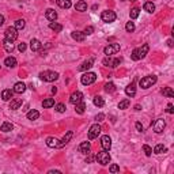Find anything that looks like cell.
<instances>
[{"instance_id": "cell-47", "label": "cell", "mask_w": 174, "mask_h": 174, "mask_svg": "<svg viewBox=\"0 0 174 174\" xmlns=\"http://www.w3.org/2000/svg\"><path fill=\"white\" fill-rule=\"evenodd\" d=\"M95 120H97L98 122L103 121V120H105V114H103V113H99V114H97V116H95Z\"/></svg>"}, {"instance_id": "cell-29", "label": "cell", "mask_w": 174, "mask_h": 174, "mask_svg": "<svg viewBox=\"0 0 174 174\" xmlns=\"http://www.w3.org/2000/svg\"><path fill=\"white\" fill-rule=\"evenodd\" d=\"M143 8H144V11L152 14L155 11V4L152 2H146V3H144V5H143Z\"/></svg>"}, {"instance_id": "cell-32", "label": "cell", "mask_w": 174, "mask_h": 174, "mask_svg": "<svg viewBox=\"0 0 174 174\" xmlns=\"http://www.w3.org/2000/svg\"><path fill=\"white\" fill-rule=\"evenodd\" d=\"M49 27H50L54 33H60L63 30V26L60 23H57V22H50V23H49Z\"/></svg>"}, {"instance_id": "cell-14", "label": "cell", "mask_w": 174, "mask_h": 174, "mask_svg": "<svg viewBox=\"0 0 174 174\" xmlns=\"http://www.w3.org/2000/svg\"><path fill=\"white\" fill-rule=\"evenodd\" d=\"M125 94L128 95V97H135L136 95V84H135V82H132L130 84H128L127 87H125Z\"/></svg>"}, {"instance_id": "cell-38", "label": "cell", "mask_w": 174, "mask_h": 174, "mask_svg": "<svg viewBox=\"0 0 174 174\" xmlns=\"http://www.w3.org/2000/svg\"><path fill=\"white\" fill-rule=\"evenodd\" d=\"M129 103H130V101L128 99V98H125V99H122V101H120V103H118V109H121V110H125V109L129 106Z\"/></svg>"}, {"instance_id": "cell-39", "label": "cell", "mask_w": 174, "mask_h": 174, "mask_svg": "<svg viewBox=\"0 0 174 174\" xmlns=\"http://www.w3.org/2000/svg\"><path fill=\"white\" fill-rule=\"evenodd\" d=\"M24 26H26V22H24V19H18V21L15 22V29L16 30H22V29H24Z\"/></svg>"}, {"instance_id": "cell-54", "label": "cell", "mask_w": 174, "mask_h": 174, "mask_svg": "<svg viewBox=\"0 0 174 174\" xmlns=\"http://www.w3.org/2000/svg\"><path fill=\"white\" fill-rule=\"evenodd\" d=\"M167 45L170 46V48H173V40H169L167 41Z\"/></svg>"}, {"instance_id": "cell-22", "label": "cell", "mask_w": 174, "mask_h": 174, "mask_svg": "<svg viewBox=\"0 0 174 174\" xmlns=\"http://www.w3.org/2000/svg\"><path fill=\"white\" fill-rule=\"evenodd\" d=\"M12 95H14V90H10V89L3 90L2 91V99L7 102V101H10L11 98H12Z\"/></svg>"}, {"instance_id": "cell-56", "label": "cell", "mask_w": 174, "mask_h": 174, "mask_svg": "<svg viewBox=\"0 0 174 174\" xmlns=\"http://www.w3.org/2000/svg\"><path fill=\"white\" fill-rule=\"evenodd\" d=\"M121 2H127V0H121Z\"/></svg>"}, {"instance_id": "cell-49", "label": "cell", "mask_w": 174, "mask_h": 174, "mask_svg": "<svg viewBox=\"0 0 174 174\" xmlns=\"http://www.w3.org/2000/svg\"><path fill=\"white\" fill-rule=\"evenodd\" d=\"M166 111H167L169 114H173V113H174V106L171 105V103H169V105H167V109H166Z\"/></svg>"}, {"instance_id": "cell-40", "label": "cell", "mask_w": 174, "mask_h": 174, "mask_svg": "<svg viewBox=\"0 0 174 174\" xmlns=\"http://www.w3.org/2000/svg\"><path fill=\"white\" fill-rule=\"evenodd\" d=\"M105 91L106 92H114V91H116V84L111 83V82L106 83L105 84Z\"/></svg>"}, {"instance_id": "cell-24", "label": "cell", "mask_w": 174, "mask_h": 174, "mask_svg": "<svg viewBox=\"0 0 174 174\" xmlns=\"http://www.w3.org/2000/svg\"><path fill=\"white\" fill-rule=\"evenodd\" d=\"M21 106H22V99H21V98L11 99V102H10V109H11V110H16V109H19Z\"/></svg>"}, {"instance_id": "cell-25", "label": "cell", "mask_w": 174, "mask_h": 174, "mask_svg": "<svg viewBox=\"0 0 174 174\" xmlns=\"http://www.w3.org/2000/svg\"><path fill=\"white\" fill-rule=\"evenodd\" d=\"M3 48L5 49V52L11 53V52L14 50V44H12V41H10V40H7V38H4V41H3Z\"/></svg>"}, {"instance_id": "cell-30", "label": "cell", "mask_w": 174, "mask_h": 174, "mask_svg": "<svg viewBox=\"0 0 174 174\" xmlns=\"http://www.w3.org/2000/svg\"><path fill=\"white\" fill-rule=\"evenodd\" d=\"M12 129H14V125L8 121L3 122L2 127H0V130H2V132H10V130H12Z\"/></svg>"}, {"instance_id": "cell-15", "label": "cell", "mask_w": 174, "mask_h": 174, "mask_svg": "<svg viewBox=\"0 0 174 174\" xmlns=\"http://www.w3.org/2000/svg\"><path fill=\"white\" fill-rule=\"evenodd\" d=\"M59 144H60V140H57L53 136H49L46 139V146L50 147V148H59Z\"/></svg>"}, {"instance_id": "cell-31", "label": "cell", "mask_w": 174, "mask_h": 174, "mask_svg": "<svg viewBox=\"0 0 174 174\" xmlns=\"http://www.w3.org/2000/svg\"><path fill=\"white\" fill-rule=\"evenodd\" d=\"M57 5L61 8H69L71 5H72V3H71V0H56Z\"/></svg>"}, {"instance_id": "cell-33", "label": "cell", "mask_w": 174, "mask_h": 174, "mask_svg": "<svg viewBox=\"0 0 174 174\" xmlns=\"http://www.w3.org/2000/svg\"><path fill=\"white\" fill-rule=\"evenodd\" d=\"M162 94L165 95V97H167V98H173L174 97V91H173V89H171V87H163V89H162Z\"/></svg>"}, {"instance_id": "cell-53", "label": "cell", "mask_w": 174, "mask_h": 174, "mask_svg": "<svg viewBox=\"0 0 174 174\" xmlns=\"http://www.w3.org/2000/svg\"><path fill=\"white\" fill-rule=\"evenodd\" d=\"M53 173H57V174H60V173H61V171H60V170H50V171H49V174H53Z\"/></svg>"}, {"instance_id": "cell-23", "label": "cell", "mask_w": 174, "mask_h": 174, "mask_svg": "<svg viewBox=\"0 0 174 174\" xmlns=\"http://www.w3.org/2000/svg\"><path fill=\"white\" fill-rule=\"evenodd\" d=\"M75 10L79 11V12H84V11L87 10V3L84 2V0H79L75 4Z\"/></svg>"}, {"instance_id": "cell-4", "label": "cell", "mask_w": 174, "mask_h": 174, "mask_svg": "<svg viewBox=\"0 0 174 174\" xmlns=\"http://www.w3.org/2000/svg\"><path fill=\"white\" fill-rule=\"evenodd\" d=\"M40 78L45 82H54L59 79V73L54 71H42L40 72Z\"/></svg>"}, {"instance_id": "cell-8", "label": "cell", "mask_w": 174, "mask_h": 174, "mask_svg": "<svg viewBox=\"0 0 174 174\" xmlns=\"http://www.w3.org/2000/svg\"><path fill=\"white\" fill-rule=\"evenodd\" d=\"M5 38H7V40H10V41H15L16 38H18V30L15 29V27L14 26H10V27H7V29H5Z\"/></svg>"}, {"instance_id": "cell-1", "label": "cell", "mask_w": 174, "mask_h": 174, "mask_svg": "<svg viewBox=\"0 0 174 174\" xmlns=\"http://www.w3.org/2000/svg\"><path fill=\"white\" fill-rule=\"evenodd\" d=\"M148 50H150V45H148V44H144V45L140 46V48L133 49V52H132V59H133V60L144 59V57H146V54L148 53Z\"/></svg>"}, {"instance_id": "cell-26", "label": "cell", "mask_w": 174, "mask_h": 174, "mask_svg": "<svg viewBox=\"0 0 174 174\" xmlns=\"http://www.w3.org/2000/svg\"><path fill=\"white\" fill-rule=\"evenodd\" d=\"M92 63H94V59H90V60H87V61H84L83 64H82L80 67L78 68V69H79V71H82V72H83V71L90 69V68L92 67Z\"/></svg>"}, {"instance_id": "cell-55", "label": "cell", "mask_w": 174, "mask_h": 174, "mask_svg": "<svg viewBox=\"0 0 174 174\" xmlns=\"http://www.w3.org/2000/svg\"><path fill=\"white\" fill-rule=\"evenodd\" d=\"M52 92H53V94H56V92H57V89H56V87H53V89H52Z\"/></svg>"}, {"instance_id": "cell-20", "label": "cell", "mask_w": 174, "mask_h": 174, "mask_svg": "<svg viewBox=\"0 0 174 174\" xmlns=\"http://www.w3.org/2000/svg\"><path fill=\"white\" fill-rule=\"evenodd\" d=\"M12 90L16 94H22V92H24V90H26V84H24L23 82H18V83H15Z\"/></svg>"}, {"instance_id": "cell-57", "label": "cell", "mask_w": 174, "mask_h": 174, "mask_svg": "<svg viewBox=\"0 0 174 174\" xmlns=\"http://www.w3.org/2000/svg\"><path fill=\"white\" fill-rule=\"evenodd\" d=\"M130 2H135V0H130Z\"/></svg>"}, {"instance_id": "cell-34", "label": "cell", "mask_w": 174, "mask_h": 174, "mask_svg": "<svg viewBox=\"0 0 174 174\" xmlns=\"http://www.w3.org/2000/svg\"><path fill=\"white\" fill-rule=\"evenodd\" d=\"M42 106L45 109L52 108V106H54V99H53V98H46V99L42 101Z\"/></svg>"}, {"instance_id": "cell-52", "label": "cell", "mask_w": 174, "mask_h": 174, "mask_svg": "<svg viewBox=\"0 0 174 174\" xmlns=\"http://www.w3.org/2000/svg\"><path fill=\"white\" fill-rule=\"evenodd\" d=\"M3 23H4V16L0 15V26H3Z\"/></svg>"}, {"instance_id": "cell-45", "label": "cell", "mask_w": 174, "mask_h": 174, "mask_svg": "<svg viewBox=\"0 0 174 174\" xmlns=\"http://www.w3.org/2000/svg\"><path fill=\"white\" fill-rule=\"evenodd\" d=\"M84 34H86V35H90V34H92V33H94V27H92V26H87L86 27V29H84Z\"/></svg>"}, {"instance_id": "cell-6", "label": "cell", "mask_w": 174, "mask_h": 174, "mask_svg": "<svg viewBox=\"0 0 174 174\" xmlns=\"http://www.w3.org/2000/svg\"><path fill=\"white\" fill-rule=\"evenodd\" d=\"M97 80V75H95L94 72H86L82 75V84H84V86H90V84H92L94 82Z\"/></svg>"}, {"instance_id": "cell-9", "label": "cell", "mask_w": 174, "mask_h": 174, "mask_svg": "<svg viewBox=\"0 0 174 174\" xmlns=\"http://www.w3.org/2000/svg\"><path fill=\"white\" fill-rule=\"evenodd\" d=\"M117 52H120V44H110L103 49V53L106 56H110V54H116Z\"/></svg>"}, {"instance_id": "cell-43", "label": "cell", "mask_w": 174, "mask_h": 174, "mask_svg": "<svg viewBox=\"0 0 174 174\" xmlns=\"http://www.w3.org/2000/svg\"><path fill=\"white\" fill-rule=\"evenodd\" d=\"M143 151H144V154H146L147 156H151V154H152V148H151L150 146L144 144V146H143Z\"/></svg>"}, {"instance_id": "cell-46", "label": "cell", "mask_w": 174, "mask_h": 174, "mask_svg": "<svg viewBox=\"0 0 174 174\" xmlns=\"http://www.w3.org/2000/svg\"><path fill=\"white\" fill-rule=\"evenodd\" d=\"M109 170H110V173H117V171H120V167L117 165H111L109 167Z\"/></svg>"}, {"instance_id": "cell-28", "label": "cell", "mask_w": 174, "mask_h": 174, "mask_svg": "<svg viewBox=\"0 0 174 174\" xmlns=\"http://www.w3.org/2000/svg\"><path fill=\"white\" fill-rule=\"evenodd\" d=\"M38 117H40V111L35 110V109H31L30 111H27V118L31 120V121H34V120H37Z\"/></svg>"}, {"instance_id": "cell-11", "label": "cell", "mask_w": 174, "mask_h": 174, "mask_svg": "<svg viewBox=\"0 0 174 174\" xmlns=\"http://www.w3.org/2000/svg\"><path fill=\"white\" fill-rule=\"evenodd\" d=\"M101 146H102V148L105 150V151H109V150L111 148V139L109 135H103L102 137H101Z\"/></svg>"}, {"instance_id": "cell-21", "label": "cell", "mask_w": 174, "mask_h": 174, "mask_svg": "<svg viewBox=\"0 0 174 174\" xmlns=\"http://www.w3.org/2000/svg\"><path fill=\"white\" fill-rule=\"evenodd\" d=\"M45 16H46V19H48V21L54 22V21L57 19V12H56L54 10H52V8H49V10H46Z\"/></svg>"}, {"instance_id": "cell-12", "label": "cell", "mask_w": 174, "mask_h": 174, "mask_svg": "<svg viewBox=\"0 0 174 174\" xmlns=\"http://www.w3.org/2000/svg\"><path fill=\"white\" fill-rule=\"evenodd\" d=\"M83 101V94H82L80 91H75L71 94L69 97V102L72 103V105H78L79 102H82Z\"/></svg>"}, {"instance_id": "cell-41", "label": "cell", "mask_w": 174, "mask_h": 174, "mask_svg": "<svg viewBox=\"0 0 174 174\" xmlns=\"http://www.w3.org/2000/svg\"><path fill=\"white\" fill-rule=\"evenodd\" d=\"M139 14H140V10H139V8H132V10H130V12H129L130 19H136L139 16Z\"/></svg>"}, {"instance_id": "cell-18", "label": "cell", "mask_w": 174, "mask_h": 174, "mask_svg": "<svg viewBox=\"0 0 174 174\" xmlns=\"http://www.w3.org/2000/svg\"><path fill=\"white\" fill-rule=\"evenodd\" d=\"M71 37H72L75 41H78V42H82V41H84V37H86V34H84L83 31L75 30V31L71 33Z\"/></svg>"}, {"instance_id": "cell-48", "label": "cell", "mask_w": 174, "mask_h": 174, "mask_svg": "<svg viewBox=\"0 0 174 174\" xmlns=\"http://www.w3.org/2000/svg\"><path fill=\"white\" fill-rule=\"evenodd\" d=\"M18 50L19 52H24V50H26V44H24V42L19 44V45H18Z\"/></svg>"}, {"instance_id": "cell-16", "label": "cell", "mask_w": 174, "mask_h": 174, "mask_svg": "<svg viewBox=\"0 0 174 174\" xmlns=\"http://www.w3.org/2000/svg\"><path fill=\"white\" fill-rule=\"evenodd\" d=\"M79 152H82V154H89L90 150H91V144H90V141H83V143L79 144Z\"/></svg>"}, {"instance_id": "cell-35", "label": "cell", "mask_w": 174, "mask_h": 174, "mask_svg": "<svg viewBox=\"0 0 174 174\" xmlns=\"http://www.w3.org/2000/svg\"><path fill=\"white\" fill-rule=\"evenodd\" d=\"M94 105L95 106H98V108H102L103 105H105V101H103V98L102 97H99V95H97V97H94Z\"/></svg>"}, {"instance_id": "cell-42", "label": "cell", "mask_w": 174, "mask_h": 174, "mask_svg": "<svg viewBox=\"0 0 174 174\" xmlns=\"http://www.w3.org/2000/svg\"><path fill=\"white\" fill-rule=\"evenodd\" d=\"M125 30H127L128 33H132L133 30H135V23H133V22H128V23L125 24Z\"/></svg>"}, {"instance_id": "cell-3", "label": "cell", "mask_w": 174, "mask_h": 174, "mask_svg": "<svg viewBox=\"0 0 174 174\" xmlns=\"http://www.w3.org/2000/svg\"><path fill=\"white\" fill-rule=\"evenodd\" d=\"M95 159H97V162L99 163V165H102V166H106V165H109L110 163V160H111V158H110V154H109L108 151H101V152H98L97 155H95Z\"/></svg>"}, {"instance_id": "cell-51", "label": "cell", "mask_w": 174, "mask_h": 174, "mask_svg": "<svg viewBox=\"0 0 174 174\" xmlns=\"http://www.w3.org/2000/svg\"><path fill=\"white\" fill-rule=\"evenodd\" d=\"M94 159H95V156H89V158L86 159V163H91Z\"/></svg>"}, {"instance_id": "cell-7", "label": "cell", "mask_w": 174, "mask_h": 174, "mask_svg": "<svg viewBox=\"0 0 174 174\" xmlns=\"http://www.w3.org/2000/svg\"><path fill=\"white\" fill-rule=\"evenodd\" d=\"M101 125L99 124H94V125H91L90 127V129H89V140H92V139H97L98 136H99V133H101Z\"/></svg>"}, {"instance_id": "cell-2", "label": "cell", "mask_w": 174, "mask_h": 174, "mask_svg": "<svg viewBox=\"0 0 174 174\" xmlns=\"http://www.w3.org/2000/svg\"><path fill=\"white\" fill-rule=\"evenodd\" d=\"M158 78L155 75H148V76H144V78L140 79V82H139V86L141 87V89H150V87H152L155 83H156Z\"/></svg>"}, {"instance_id": "cell-27", "label": "cell", "mask_w": 174, "mask_h": 174, "mask_svg": "<svg viewBox=\"0 0 174 174\" xmlns=\"http://www.w3.org/2000/svg\"><path fill=\"white\" fill-rule=\"evenodd\" d=\"M4 65H5V67H8V68L16 67V59H15V57H12V56L7 57V59L4 60Z\"/></svg>"}, {"instance_id": "cell-17", "label": "cell", "mask_w": 174, "mask_h": 174, "mask_svg": "<svg viewBox=\"0 0 174 174\" xmlns=\"http://www.w3.org/2000/svg\"><path fill=\"white\" fill-rule=\"evenodd\" d=\"M72 136H73V132H72V130H68V132L64 135V137L61 139V141H60L59 148H61V147H64L67 143H69V140L72 139Z\"/></svg>"}, {"instance_id": "cell-13", "label": "cell", "mask_w": 174, "mask_h": 174, "mask_svg": "<svg viewBox=\"0 0 174 174\" xmlns=\"http://www.w3.org/2000/svg\"><path fill=\"white\" fill-rule=\"evenodd\" d=\"M120 63H121V59H113L111 60L110 57H106V59L103 60V64H105L106 67H111V68H116L117 65H120Z\"/></svg>"}, {"instance_id": "cell-44", "label": "cell", "mask_w": 174, "mask_h": 174, "mask_svg": "<svg viewBox=\"0 0 174 174\" xmlns=\"http://www.w3.org/2000/svg\"><path fill=\"white\" fill-rule=\"evenodd\" d=\"M65 109H67V108H65L64 103H57V105H56V110L59 111V113H64Z\"/></svg>"}, {"instance_id": "cell-19", "label": "cell", "mask_w": 174, "mask_h": 174, "mask_svg": "<svg viewBox=\"0 0 174 174\" xmlns=\"http://www.w3.org/2000/svg\"><path fill=\"white\" fill-rule=\"evenodd\" d=\"M41 48H42V44H41L40 40H37V38H33V40L30 41V49H31L33 52L40 50Z\"/></svg>"}, {"instance_id": "cell-10", "label": "cell", "mask_w": 174, "mask_h": 174, "mask_svg": "<svg viewBox=\"0 0 174 174\" xmlns=\"http://www.w3.org/2000/svg\"><path fill=\"white\" fill-rule=\"evenodd\" d=\"M152 125H154L155 133H162L163 129H165V127H166V122H165V120H163V118H158V120H155Z\"/></svg>"}, {"instance_id": "cell-37", "label": "cell", "mask_w": 174, "mask_h": 174, "mask_svg": "<svg viewBox=\"0 0 174 174\" xmlns=\"http://www.w3.org/2000/svg\"><path fill=\"white\" fill-rule=\"evenodd\" d=\"M166 151H167V148H166L163 144H156V146H155V148H154L155 154H163V152H166Z\"/></svg>"}, {"instance_id": "cell-36", "label": "cell", "mask_w": 174, "mask_h": 174, "mask_svg": "<svg viewBox=\"0 0 174 174\" xmlns=\"http://www.w3.org/2000/svg\"><path fill=\"white\" fill-rule=\"evenodd\" d=\"M75 106H76L75 110H76V113H78V114H83V113H84V109H86V103H84L83 101H82V102H79L78 105H75Z\"/></svg>"}, {"instance_id": "cell-5", "label": "cell", "mask_w": 174, "mask_h": 174, "mask_svg": "<svg viewBox=\"0 0 174 174\" xmlns=\"http://www.w3.org/2000/svg\"><path fill=\"white\" fill-rule=\"evenodd\" d=\"M117 18L116 12L111 10H105L102 11V14H101V19H102L105 23H111V22H114Z\"/></svg>"}, {"instance_id": "cell-50", "label": "cell", "mask_w": 174, "mask_h": 174, "mask_svg": "<svg viewBox=\"0 0 174 174\" xmlns=\"http://www.w3.org/2000/svg\"><path fill=\"white\" fill-rule=\"evenodd\" d=\"M135 127H136V129H137L139 132H143V125H141L140 122H136V124H135Z\"/></svg>"}]
</instances>
